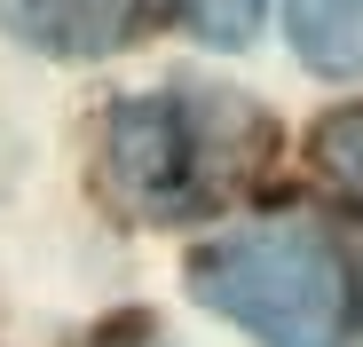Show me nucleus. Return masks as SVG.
<instances>
[{"label": "nucleus", "instance_id": "nucleus-6", "mask_svg": "<svg viewBox=\"0 0 363 347\" xmlns=\"http://www.w3.org/2000/svg\"><path fill=\"white\" fill-rule=\"evenodd\" d=\"M174 8L206 47H245L261 32V0H174Z\"/></svg>", "mask_w": 363, "mask_h": 347}, {"label": "nucleus", "instance_id": "nucleus-5", "mask_svg": "<svg viewBox=\"0 0 363 347\" xmlns=\"http://www.w3.org/2000/svg\"><path fill=\"white\" fill-rule=\"evenodd\" d=\"M308 158H316V174H324L340 198L363 205V103H347V110H332V119H316Z\"/></svg>", "mask_w": 363, "mask_h": 347}, {"label": "nucleus", "instance_id": "nucleus-1", "mask_svg": "<svg viewBox=\"0 0 363 347\" xmlns=\"http://www.w3.org/2000/svg\"><path fill=\"white\" fill-rule=\"evenodd\" d=\"M277 150L269 110L229 87L135 95L103 119V190L135 221H190L229 205Z\"/></svg>", "mask_w": 363, "mask_h": 347}, {"label": "nucleus", "instance_id": "nucleus-2", "mask_svg": "<svg viewBox=\"0 0 363 347\" xmlns=\"http://www.w3.org/2000/svg\"><path fill=\"white\" fill-rule=\"evenodd\" d=\"M190 292L253 331L261 347H332L347 324V268L340 245L308 213H269L245 229H221L190 253Z\"/></svg>", "mask_w": 363, "mask_h": 347}, {"label": "nucleus", "instance_id": "nucleus-3", "mask_svg": "<svg viewBox=\"0 0 363 347\" xmlns=\"http://www.w3.org/2000/svg\"><path fill=\"white\" fill-rule=\"evenodd\" d=\"M150 24V0H16V32L48 55H118Z\"/></svg>", "mask_w": 363, "mask_h": 347}, {"label": "nucleus", "instance_id": "nucleus-4", "mask_svg": "<svg viewBox=\"0 0 363 347\" xmlns=\"http://www.w3.org/2000/svg\"><path fill=\"white\" fill-rule=\"evenodd\" d=\"M284 24L300 64H316L332 79L363 72V0H284Z\"/></svg>", "mask_w": 363, "mask_h": 347}]
</instances>
